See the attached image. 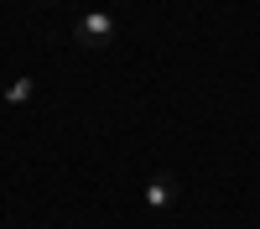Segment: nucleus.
I'll list each match as a JSON object with an SVG mask.
<instances>
[{
    "instance_id": "1",
    "label": "nucleus",
    "mask_w": 260,
    "mask_h": 229,
    "mask_svg": "<svg viewBox=\"0 0 260 229\" xmlns=\"http://www.w3.org/2000/svg\"><path fill=\"white\" fill-rule=\"evenodd\" d=\"M73 42L78 47H110L115 42V16L110 11H89V16H78V26H73Z\"/></svg>"
},
{
    "instance_id": "2",
    "label": "nucleus",
    "mask_w": 260,
    "mask_h": 229,
    "mask_svg": "<svg viewBox=\"0 0 260 229\" xmlns=\"http://www.w3.org/2000/svg\"><path fill=\"white\" fill-rule=\"evenodd\" d=\"M172 203H177V177H172V172H156V177L146 182V208H151V214H167Z\"/></svg>"
},
{
    "instance_id": "3",
    "label": "nucleus",
    "mask_w": 260,
    "mask_h": 229,
    "mask_svg": "<svg viewBox=\"0 0 260 229\" xmlns=\"http://www.w3.org/2000/svg\"><path fill=\"white\" fill-rule=\"evenodd\" d=\"M31 89H37V78H16L11 89H6V99H11V104H26V99H31Z\"/></svg>"
}]
</instances>
